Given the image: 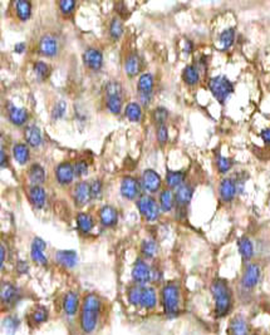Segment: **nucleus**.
<instances>
[{
    "mask_svg": "<svg viewBox=\"0 0 270 335\" xmlns=\"http://www.w3.org/2000/svg\"><path fill=\"white\" fill-rule=\"evenodd\" d=\"M19 291L14 285L4 282L1 286V302L4 305H13L18 300Z\"/></svg>",
    "mask_w": 270,
    "mask_h": 335,
    "instance_id": "nucleus-20",
    "label": "nucleus"
},
{
    "mask_svg": "<svg viewBox=\"0 0 270 335\" xmlns=\"http://www.w3.org/2000/svg\"><path fill=\"white\" fill-rule=\"evenodd\" d=\"M39 52L45 57H53L58 52V42L56 36L45 34L42 36L39 43Z\"/></svg>",
    "mask_w": 270,
    "mask_h": 335,
    "instance_id": "nucleus-12",
    "label": "nucleus"
},
{
    "mask_svg": "<svg viewBox=\"0 0 270 335\" xmlns=\"http://www.w3.org/2000/svg\"><path fill=\"white\" fill-rule=\"evenodd\" d=\"M83 61L93 70H98L103 64V56L96 48H88L83 54Z\"/></svg>",
    "mask_w": 270,
    "mask_h": 335,
    "instance_id": "nucleus-13",
    "label": "nucleus"
},
{
    "mask_svg": "<svg viewBox=\"0 0 270 335\" xmlns=\"http://www.w3.org/2000/svg\"><path fill=\"white\" fill-rule=\"evenodd\" d=\"M63 309L64 313L69 316L76 315L77 310H78V295L73 291H69L65 294L64 299H63Z\"/></svg>",
    "mask_w": 270,
    "mask_h": 335,
    "instance_id": "nucleus-21",
    "label": "nucleus"
},
{
    "mask_svg": "<svg viewBox=\"0 0 270 335\" xmlns=\"http://www.w3.org/2000/svg\"><path fill=\"white\" fill-rule=\"evenodd\" d=\"M211 293L215 302V314L217 318L228 315L233 306V298H231L230 288L226 281L217 279L211 285Z\"/></svg>",
    "mask_w": 270,
    "mask_h": 335,
    "instance_id": "nucleus-2",
    "label": "nucleus"
},
{
    "mask_svg": "<svg viewBox=\"0 0 270 335\" xmlns=\"http://www.w3.org/2000/svg\"><path fill=\"white\" fill-rule=\"evenodd\" d=\"M140 192V184L133 177H124L121 183V193L127 200H133Z\"/></svg>",
    "mask_w": 270,
    "mask_h": 335,
    "instance_id": "nucleus-11",
    "label": "nucleus"
},
{
    "mask_svg": "<svg viewBox=\"0 0 270 335\" xmlns=\"http://www.w3.org/2000/svg\"><path fill=\"white\" fill-rule=\"evenodd\" d=\"M260 276H262V269L258 264L250 263L246 265L244 274L241 277V286L246 290H251L259 284Z\"/></svg>",
    "mask_w": 270,
    "mask_h": 335,
    "instance_id": "nucleus-6",
    "label": "nucleus"
},
{
    "mask_svg": "<svg viewBox=\"0 0 270 335\" xmlns=\"http://www.w3.org/2000/svg\"><path fill=\"white\" fill-rule=\"evenodd\" d=\"M175 204V195L172 193V191L170 190H165L161 192L160 195V206L163 211H171L172 207H174Z\"/></svg>",
    "mask_w": 270,
    "mask_h": 335,
    "instance_id": "nucleus-34",
    "label": "nucleus"
},
{
    "mask_svg": "<svg viewBox=\"0 0 270 335\" xmlns=\"http://www.w3.org/2000/svg\"><path fill=\"white\" fill-rule=\"evenodd\" d=\"M34 73H35V76H37V78L39 79V81H44V79H47L49 77V73H51V67H49L47 63H44V61H37V63H34Z\"/></svg>",
    "mask_w": 270,
    "mask_h": 335,
    "instance_id": "nucleus-39",
    "label": "nucleus"
},
{
    "mask_svg": "<svg viewBox=\"0 0 270 335\" xmlns=\"http://www.w3.org/2000/svg\"><path fill=\"white\" fill-rule=\"evenodd\" d=\"M183 81L186 82L190 86H194V84L199 83L200 81V72H199V68H196L195 65H187L183 70Z\"/></svg>",
    "mask_w": 270,
    "mask_h": 335,
    "instance_id": "nucleus-30",
    "label": "nucleus"
},
{
    "mask_svg": "<svg viewBox=\"0 0 270 335\" xmlns=\"http://www.w3.org/2000/svg\"><path fill=\"white\" fill-rule=\"evenodd\" d=\"M24 51H26V43H18L15 45V52L17 53H23Z\"/></svg>",
    "mask_w": 270,
    "mask_h": 335,
    "instance_id": "nucleus-55",
    "label": "nucleus"
},
{
    "mask_svg": "<svg viewBox=\"0 0 270 335\" xmlns=\"http://www.w3.org/2000/svg\"><path fill=\"white\" fill-rule=\"evenodd\" d=\"M45 191L40 186H31L29 190V198L35 209H42L45 205Z\"/></svg>",
    "mask_w": 270,
    "mask_h": 335,
    "instance_id": "nucleus-25",
    "label": "nucleus"
},
{
    "mask_svg": "<svg viewBox=\"0 0 270 335\" xmlns=\"http://www.w3.org/2000/svg\"><path fill=\"white\" fill-rule=\"evenodd\" d=\"M141 68V61L140 57L136 53L131 54V56L127 57L126 61H124V70H126V74L130 77L136 76L138 72H140Z\"/></svg>",
    "mask_w": 270,
    "mask_h": 335,
    "instance_id": "nucleus-27",
    "label": "nucleus"
},
{
    "mask_svg": "<svg viewBox=\"0 0 270 335\" xmlns=\"http://www.w3.org/2000/svg\"><path fill=\"white\" fill-rule=\"evenodd\" d=\"M47 319H48V311L43 306L37 307L31 313V321H33L34 324H42V323L47 321Z\"/></svg>",
    "mask_w": 270,
    "mask_h": 335,
    "instance_id": "nucleus-42",
    "label": "nucleus"
},
{
    "mask_svg": "<svg viewBox=\"0 0 270 335\" xmlns=\"http://www.w3.org/2000/svg\"><path fill=\"white\" fill-rule=\"evenodd\" d=\"M157 140L161 145H165L169 140V131H167L166 124H160L157 127Z\"/></svg>",
    "mask_w": 270,
    "mask_h": 335,
    "instance_id": "nucleus-47",
    "label": "nucleus"
},
{
    "mask_svg": "<svg viewBox=\"0 0 270 335\" xmlns=\"http://www.w3.org/2000/svg\"><path fill=\"white\" fill-rule=\"evenodd\" d=\"M15 10H17V14L20 18V20L26 22L31 14V4L29 1H26V0L15 1Z\"/></svg>",
    "mask_w": 270,
    "mask_h": 335,
    "instance_id": "nucleus-33",
    "label": "nucleus"
},
{
    "mask_svg": "<svg viewBox=\"0 0 270 335\" xmlns=\"http://www.w3.org/2000/svg\"><path fill=\"white\" fill-rule=\"evenodd\" d=\"M99 309H101V302L98 296L94 294H88L83 302L81 314V328L87 334H90L96 329Z\"/></svg>",
    "mask_w": 270,
    "mask_h": 335,
    "instance_id": "nucleus-1",
    "label": "nucleus"
},
{
    "mask_svg": "<svg viewBox=\"0 0 270 335\" xmlns=\"http://www.w3.org/2000/svg\"><path fill=\"white\" fill-rule=\"evenodd\" d=\"M106 94L107 97H122V84L116 81L110 82L106 86Z\"/></svg>",
    "mask_w": 270,
    "mask_h": 335,
    "instance_id": "nucleus-43",
    "label": "nucleus"
},
{
    "mask_svg": "<svg viewBox=\"0 0 270 335\" xmlns=\"http://www.w3.org/2000/svg\"><path fill=\"white\" fill-rule=\"evenodd\" d=\"M142 289H144V286H141V285H133V286L130 288V290H128V300H130L131 304L135 305V306L141 304Z\"/></svg>",
    "mask_w": 270,
    "mask_h": 335,
    "instance_id": "nucleus-40",
    "label": "nucleus"
},
{
    "mask_svg": "<svg viewBox=\"0 0 270 335\" xmlns=\"http://www.w3.org/2000/svg\"><path fill=\"white\" fill-rule=\"evenodd\" d=\"M9 118H10L11 123L15 124V126H23L28 121V112H27L26 108L10 106V108H9Z\"/></svg>",
    "mask_w": 270,
    "mask_h": 335,
    "instance_id": "nucleus-22",
    "label": "nucleus"
},
{
    "mask_svg": "<svg viewBox=\"0 0 270 335\" xmlns=\"http://www.w3.org/2000/svg\"><path fill=\"white\" fill-rule=\"evenodd\" d=\"M6 156H5V151H4V148L1 147V167H5L6 165Z\"/></svg>",
    "mask_w": 270,
    "mask_h": 335,
    "instance_id": "nucleus-56",
    "label": "nucleus"
},
{
    "mask_svg": "<svg viewBox=\"0 0 270 335\" xmlns=\"http://www.w3.org/2000/svg\"><path fill=\"white\" fill-rule=\"evenodd\" d=\"M238 247H239V252L244 261H249L254 256V245L250 239L246 238V236H242L239 239Z\"/></svg>",
    "mask_w": 270,
    "mask_h": 335,
    "instance_id": "nucleus-24",
    "label": "nucleus"
},
{
    "mask_svg": "<svg viewBox=\"0 0 270 335\" xmlns=\"http://www.w3.org/2000/svg\"><path fill=\"white\" fill-rule=\"evenodd\" d=\"M167 117H169V112L166 111V108H163V107H157L153 111V115H152V118H153V121L156 123H158V126L160 124H165V121L167 120Z\"/></svg>",
    "mask_w": 270,
    "mask_h": 335,
    "instance_id": "nucleus-45",
    "label": "nucleus"
},
{
    "mask_svg": "<svg viewBox=\"0 0 270 335\" xmlns=\"http://www.w3.org/2000/svg\"><path fill=\"white\" fill-rule=\"evenodd\" d=\"M141 251H142V254H144L145 257H147V259H152V257H155L158 252L157 244H156L153 240L144 241V243H142V246H141Z\"/></svg>",
    "mask_w": 270,
    "mask_h": 335,
    "instance_id": "nucleus-37",
    "label": "nucleus"
},
{
    "mask_svg": "<svg viewBox=\"0 0 270 335\" xmlns=\"http://www.w3.org/2000/svg\"><path fill=\"white\" fill-rule=\"evenodd\" d=\"M216 165H217V168H219L220 172L226 173V172H229V171H230L231 166H233V162H231V159H229L228 157L217 156Z\"/></svg>",
    "mask_w": 270,
    "mask_h": 335,
    "instance_id": "nucleus-46",
    "label": "nucleus"
},
{
    "mask_svg": "<svg viewBox=\"0 0 270 335\" xmlns=\"http://www.w3.org/2000/svg\"><path fill=\"white\" fill-rule=\"evenodd\" d=\"M65 108H67V104H65L64 101H60L54 106L53 112H52V116H53L54 120H58V118L62 117L64 115Z\"/></svg>",
    "mask_w": 270,
    "mask_h": 335,
    "instance_id": "nucleus-48",
    "label": "nucleus"
},
{
    "mask_svg": "<svg viewBox=\"0 0 270 335\" xmlns=\"http://www.w3.org/2000/svg\"><path fill=\"white\" fill-rule=\"evenodd\" d=\"M211 93L221 104L225 103L229 95L234 92V84L225 76H216L209 81Z\"/></svg>",
    "mask_w": 270,
    "mask_h": 335,
    "instance_id": "nucleus-4",
    "label": "nucleus"
},
{
    "mask_svg": "<svg viewBox=\"0 0 270 335\" xmlns=\"http://www.w3.org/2000/svg\"><path fill=\"white\" fill-rule=\"evenodd\" d=\"M76 173H74L73 166L68 162H63L60 165H58V167L56 168V177L57 181L62 184H68L73 181Z\"/></svg>",
    "mask_w": 270,
    "mask_h": 335,
    "instance_id": "nucleus-14",
    "label": "nucleus"
},
{
    "mask_svg": "<svg viewBox=\"0 0 270 335\" xmlns=\"http://www.w3.org/2000/svg\"><path fill=\"white\" fill-rule=\"evenodd\" d=\"M253 335H255V334H253Z\"/></svg>",
    "mask_w": 270,
    "mask_h": 335,
    "instance_id": "nucleus-59",
    "label": "nucleus"
},
{
    "mask_svg": "<svg viewBox=\"0 0 270 335\" xmlns=\"http://www.w3.org/2000/svg\"><path fill=\"white\" fill-rule=\"evenodd\" d=\"M161 186V177L153 170H146L142 175V187L147 192H157Z\"/></svg>",
    "mask_w": 270,
    "mask_h": 335,
    "instance_id": "nucleus-8",
    "label": "nucleus"
},
{
    "mask_svg": "<svg viewBox=\"0 0 270 335\" xmlns=\"http://www.w3.org/2000/svg\"><path fill=\"white\" fill-rule=\"evenodd\" d=\"M74 6H76V1H73V0H62V1H60V8L63 14L72 13Z\"/></svg>",
    "mask_w": 270,
    "mask_h": 335,
    "instance_id": "nucleus-50",
    "label": "nucleus"
},
{
    "mask_svg": "<svg viewBox=\"0 0 270 335\" xmlns=\"http://www.w3.org/2000/svg\"><path fill=\"white\" fill-rule=\"evenodd\" d=\"M45 243L40 238H35L31 244V259H33L34 263L39 264V265H47V257L44 255V249H45Z\"/></svg>",
    "mask_w": 270,
    "mask_h": 335,
    "instance_id": "nucleus-16",
    "label": "nucleus"
},
{
    "mask_svg": "<svg viewBox=\"0 0 270 335\" xmlns=\"http://www.w3.org/2000/svg\"><path fill=\"white\" fill-rule=\"evenodd\" d=\"M237 191H238V184L233 179H224L221 182H220L219 193H220V197H221L222 201H225V202L233 201L235 195H237Z\"/></svg>",
    "mask_w": 270,
    "mask_h": 335,
    "instance_id": "nucleus-9",
    "label": "nucleus"
},
{
    "mask_svg": "<svg viewBox=\"0 0 270 335\" xmlns=\"http://www.w3.org/2000/svg\"><path fill=\"white\" fill-rule=\"evenodd\" d=\"M229 334L230 335H249L248 323L245 320L244 316L237 315L231 319L230 325H229Z\"/></svg>",
    "mask_w": 270,
    "mask_h": 335,
    "instance_id": "nucleus-18",
    "label": "nucleus"
},
{
    "mask_svg": "<svg viewBox=\"0 0 270 335\" xmlns=\"http://www.w3.org/2000/svg\"><path fill=\"white\" fill-rule=\"evenodd\" d=\"M219 40L221 43L222 49H225V51L229 49L234 44V40H235V30H234V28L225 29V30L220 34Z\"/></svg>",
    "mask_w": 270,
    "mask_h": 335,
    "instance_id": "nucleus-38",
    "label": "nucleus"
},
{
    "mask_svg": "<svg viewBox=\"0 0 270 335\" xmlns=\"http://www.w3.org/2000/svg\"><path fill=\"white\" fill-rule=\"evenodd\" d=\"M124 112H126L127 118L130 121H132V122H138V121L141 120V117H142L141 106L138 103H135V102L127 104Z\"/></svg>",
    "mask_w": 270,
    "mask_h": 335,
    "instance_id": "nucleus-36",
    "label": "nucleus"
},
{
    "mask_svg": "<svg viewBox=\"0 0 270 335\" xmlns=\"http://www.w3.org/2000/svg\"><path fill=\"white\" fill-rule=\"evenodd\" d=\"M29 179L33 186H40L45 181V172L40 165H33L29 171Z\"/></svg>",
    "mask_w": 270,
    "mask_h": 335,
    "instance_id": "nucleus-29",
    "label": "nucleus"
},
{
    "mask_svg": "<svg viewBox=\"0 0 270 335\" xmlns=\"http://www.w3.org/2000/svg\"><path fill=\"white\" fill-rule=\"evenodd\" d=\"M73 168H74V173H76L77 177L85 176L86 173L88 172V165L85 162V161H78V162H76L74 163Z\"/></svg>",
    "mask_w": 270,
    "mask_h": 335,
    "instance_id": "nucleus-49",
    "label": "nucleus"
},
{
    "mask_svg": "<svg viewBox=\"0 0 270 335\" xmlns=\"http://www.w3.org/2000/svg\"><path fill=\"white\" fill-rule=\"evenodd\" d=\"M13 154H14V158L17 159V162H19L20 165L27 163V161L29 159V150L24 143H17L13 147Z\"/></svg>",
    "mask_w": 270,
    "mask_h": 335,
    "instance_id": "nucleus-32",
    "label": "nucleus"
},
{
    "mask_svg": "<svg viewBox=\"0 0 270 335\" xmlns=\"http://www.w3.org/2000/svg\"><path fill=\"white\" fill-rule=\"evenodd\" d=\"M132 279L137 285L144 286L152 280V270L144 260L138 259L132 269Z\"/></svg>",
    "mask_w": 270,
    "mask_h": 335,
    "instance_id": "nucleus-7",
    "label": "nucleus"
},
{
    "mask_svg": "<svg viewBox=\"0 0 270 335\" xmlns=\"http://www.w3.org/2000/svg\"><path fill=\"white\" fill-rule=\"evenodd\" d=\"M179 286L176 284H167L162 289V305L163 311L167 318H175L179 314Z\"/></svg>",
    "mask_w": 270,
    "mask_h": 335,
    "instance_id": "nucleus-3",
    "label": "nucleus"
},
{
    "mask_svg": "<svg viewBox=\"0 0 270 335\" xmlns=\"http://www.w3.org/2000/svg\"><path fill=\"white\" fill-rule=\"evenodd\" d=\"M157 304V296L153 288H147L144 286L142 289V298H141V306L145 309H153Z\"/></svg>",
    "mask_w": 270,
    "mask_h": 335,
    "instance_id": "nucleus-23",
    "label": "nucleus"
},
{
    "mask_svg": "<svg viewBox=\"0 0 270 335\" xmlns=\"http://www.w3.org/2000/svg\"><path fill=\"white\" fill-rule=\"evenodd\" d=\"M99 218H101L102 225L107 227L115 226L119 221V213L112 206H103L99 211Z\"/></svg>",
    "mask_w": 270,
    "mask_h": 335,
    "instance_id": "nucleus-19",
    "label": "nucleus"
},
{
    "mask_svg": "<svg viewBox=\"0 0 270 335\" xmlns=\"http://www.w3.org/2000/svg\"><path fill=\"white\" fill-rule=\"evenodd\" d=\"M192 195H194L192 186H190V184H182V186H180L176 190V193H175V201H176V205H178V209L179 207L185 209L190 204V201H191Z\"/></svg>",
    "mask_w": 270,
    "mask_h": 335,
    "instance_id": "nucleus-15",
    "label": "nucleus"
},
{
    "mask_svg": "<svg viewBox=\"0 0 270 335\" xmlns=\"http://www.w3.org/2000/svg\"><path fill=\"white\" fill-rule=\"evenodd\" d=\"M28 269H29L28 265H27L24 261H19V263H18V270H19L22 274L27 273V271H28Z\"/></svg>",
    "mask_w": 270,
    "mask_h": 335,
    "instance_id": "nucleus-53",
    "label": "nucleus"
},
{
    "mask_svg": "<svg viewBox=\"0 0 270 335\" xmlns=\"http://www.w3.org/2000/svg\"><path fill=\"white\" fill-rule=\"evenodd\" d=\"M102 195V183L98 180H94V181L90 183V196L92 198H98Z\"/></svg>",
    "mask_w": 270,
    "mask_h": 335,
    "instance_id": "nucleus-51",
    "label": "nucleus"
},
{
    "mask_svg": "<svg viewBox=\"0 0 270 335\" xmlns=\"http://www.w3.org/2000/svg\"><path fill=\"white\" fill-rule=\"evenodd\" d=\"M260 136H262L263 141H264L265 143H268V145H270V128L263 129L262 133H260Z\"/></svg>",
    "mask_w": 270,
    "mask_h": 335,
    "instance_id": "nucleus-52",
    "label": "nucleus"
},
{
    "mask_svg": "<svg viewBox=\"0 0 270 335\" xmlns=\"http://www.w3.org/2000/svg\"><path fill=\"white\" fill-rule=\"evenodd\" d=\"M123 33V24H122L120 18H113L112 22L110 24V34L113 39H119L120 36Z\"/></svg>",
    "mask_w": 270,
    "mask_h": 335,
    "instance_id": "nucleus-41",
    "label": "nucleus"
},
{
    "mask_svg": "<svg viewBox=\"0 0 270 335\" xmlns=\"http://www.w3.org/2000/svg\"><path fill=\"white\" fill-rule=\"evenodd\" d=\"M138 92L140 95L142 94H152V90H153V77L150 73H145L138 79L137 84Z\"/></svg>",
    "mask_w": 270,
    "mask_h": 335,
    "instance_id": "nucleus-28",
    "label": "nucleus"
},
{
    "mask_svg": "<svg viewBox=\"0 0 270 335\" xmlns=\"http://www.w3.org/2000/svg\"><path fill=\"white\" fill-rule=\"evenodd\" d=\"M77 225H78V229L81 230L82 232H90V230L93 229V218L92 216L88 215V213H78V216H77Z\"/></svg>",
    "mask_w": 270,
    "mask_h": 335,
    "instance_id": "nucleus-35",
    "label": "nucleus"
},
{
    "mask_svg": "<svg viewBox=\"0 0 270 335\" xmlns=\"http://www.w3.org/2000/svg\"><path fill=\"white\" fill-rule=\"evenodd\" d=\"M73 198L77 206H85L92 198V196H90V184H88L87 182L77 183L73 190Z\"/></svg>",
    "mask_w": 270,
    "mask_h": 335,
    "instance_id": "nucleus-10",
    "label": "nucleus"
},
{
    "mask_svg": "<svg viewBox=\"0 0 270 335\" xmlns=\"http://www.w3.org/2000/svg\"><path fill=\"white\" fill-rule=\"evenodd\" d=\"M140 98H141L142 104L147 106V104L150 103V99H151V94H142V95H140Z\"/></svg>",
    "mask_w": 270,
    "mask_h": 335,
    "instance_id": "nucleus-54",
    "label": "nucleus"
},
{
    "mask_svg": "<svg viewBox=\"0 0 270 335\" xmlns=\"http://www.w3.org/2000/svg\"><path fill=\"white\" fill-rule=\"evenodd\" d=\"M192 49V43L190 40H186V47H185V52H191Z\"/></svg>",
    "mask_w": 270,
    "mask_h": 335,
    "instance_id": "nucleus-58",
    "label": "nucleus"
},
{
    "mask_svg": "<svg viewBox=\"0 0 270 335\" xmlns=\"http://www.w3.org/2000/svg\"><path fill=\"white\" fill-rule=\"evenodd\" d=\"M107 108L117 115L122 109V97H107Z\"/></svg>",
    "mask_w": 270,
    "mask_h": 335,
    "instance_id": "nucleus-44",
    "label": "nucleus"
},
{
    "mask_svg": "<svg viewBox=\"0 0 270 335\" xmlns=\"http://www.w3.org/2000/svg\"><path fill=\"white\" fill-rule=\"evenodd\" d=\"M56 260L60 265L72 269L78 264V255L73 250H62V251H57Z\"/></svg>",
    "mask_w": 270,
    "mask_h": 335,
    "instance_id": "nucleus-17",
    "label": "nucleus"
},
{
    "mask_svg": "<svg viewBox=\"0 0 270 335\" xmlns=\"http://www.w3.org/2000/svg\"><path fill=\"white\" fill-rule=\"evenodd\" d=\"M4 260H5V247L1 246V257H0V265H1V268L4 265Z\"/></svg>",
    "mask_w": 270,
    "mask_h": 335,
    "instance_id": "nucleus-57",
    "label": "nucleus"
},
{
    "mask_svg": "<svg viewBox=\"0 0 270 335\" xmlns=\"http://www.w3.org/2000/svg\"><path fill=\"white\" fill-rule=\"evenodd\" d=\"M183 180H185V173L181 171H167L166 182L170 187L179 188L182 186Z\"/></svg>",
    "mask_w": 270,
    "mask_h": 335,
    "instance_id": "nucleus-31",
    "label": "nucleus"
},
{
    "mask_svg": "<svg viewBox=\"0 0 270 335\" xmlns=\"http://www.w3.org/2000/svg\"><path fill=\"white\" fill-rule=\"evenodd\" d=\"M137 206L140 213L146 217L147 221H155L160 216V207L151 196L145 195L138 198Z\"/></svg>",
    "mask_w": 270,
    "mask_h": 335,
    "instance_id": "nucleus-5",
    "label": "nucleus"
},
{
    "mask_svg": "<svg viewBox=\"0 0 270 335\" xmlns=\"http://www.w3.org/2000/svg\"><path fill=\"white\" fill-rule=\"evenodd\" d=\"M26 140L31 147H38L42 145L43 137L42 132L37 126H29L26 129Z\"/></svg>",
    "mask_w": 270,
    "mask_h": 335,
    "instance_id": "nucleus-26",
    "label": "nucleus"
}]
</instances>
